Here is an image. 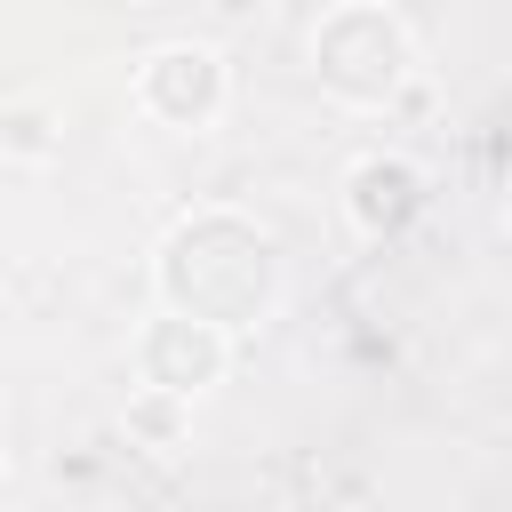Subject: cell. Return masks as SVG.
<instances>
[{
  "label": "cell",
  "mask_w": 512,
  "mask_h": 512,
  "mask_svg": "<svg viewBox=\"0 0 512 512\" xmlns=\"http://www.w3.org/2000/svg\"><path fill=\"white\" fill-rule=\"evenodd\" d=\"M216 368H224V336H216V328H200V320H152V336H144V376H152V392L192 400L200 384H216Z\"/></svg>",
  "instance_id": "277c9868"
},
{
  "label": "cell",
  "mask_w": 512,
  "mask_h": 512,
  "mask_svg": "<svg viewBox=\"0 0 512 512\" xmlns=\"http://www.w3.org/2000/svg\"><path fill=\"white\" fill-rule=\"evenodd\" d=\"M144 104L160 112V120H176V128H200L216 104H224V56L216 48H192V40H168V48H152L144 56Z\"/></svg>",
  "instance_id": "3957f363"
},
{
  "label": "cell",
  "mask_w": 512,
  "mask_h": 512,
  "mask_svg": "<svg viewBox=\"0 0 512 512\" xmlns=\"http://www.w3.org/2000/svg\"><path fill=\"white\" fill-rule=\"evenodd\" d=\"M312 64L352 96H384L400 80V64H408V24L384 16V8H336L312 32Z\"/></svg>",
  "instance_id": "7a4b0ae2"
},
{
  "label": "cell",
  "mask_w": 512,
  "mask_h": 512,
  "mask_svg": "<svg viewBox=\"0 0 512 512\" xmlns=\"http://www.w3.org/2000/svg\"><path fill=\"white\" fill-rule=\"evenodd\" d=\"M416 208H424V184H416L408 160H360V168H352V216H360L368 232H392V224H408Z\"/></svg>",
  "instance_id": "5b68a950"
},
{
  "label": "cell",
  "mask_w": 512,
  "mask_h": 512,
  "mask_svg": "<svg viewBox=\"0 0 512 512\" xmlns=\"http://www.w3.org/2000/svg\"><path fill=\"white\" fill-rule=\"evenodd\" d=\"M168 248H176L184 264L200 256V272H168V264H160L168 296H176L200 328H240V320H256V312L272 304V248H264V232H248V224H232V216H200V224H184Z\"/></svg>",
  "instance_id": "6da1fadb"
}]
</instances>
